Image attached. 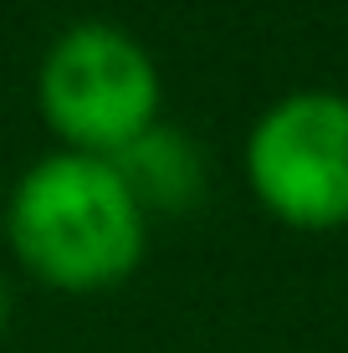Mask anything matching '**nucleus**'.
I'll return each mask as SVG.
<instances>
[{
	"mask_svg": "<svg viewBox=\"0 0 348 353\" xmlns=\"http://www.w3.org/2000/svg\"><path fill=\"white\" fill-rule=\"evenodd\" d=\"M6 236L36 282L62 292H103L134 276L143 261L149 215L128 194L113 159L57 149L16 179Z\"/></svg>",
	"mask_w": 348,
	"mask_h": 353,
	"instance_id": "nucleus-1",
	"label": "nucleus"
},
{
	"mask_svg": "<svg viewBox=\"0 0 348 353\" xmlns=\"http://www.w3.org/2000/svg\"><path fill=\"white\" fill-rule=\"evenodd\" d=\"M6 318H10V287H6V276H0V327H6Z\"/></svg>",
	"mask_w": 348,
	"mask_h": 353,
	"instance_id": "nucleus-5",
	"label": "nucleus"
},
{
	"mask_svg": "<svg viewBox=\"0 0 348 353\" xmlns=\"http://www.w3.org/2000/svg\"><path fill=\"white\" fill-rule=\"evenodd\" d=\"M36 97L67 149L113 159L159 123L164 82L139 36L113 21H77L46 46L36 67Z\"/></svg>",
	"mask_w": 348,
	"mask_h": 353,
	"instance_id": "nucleus-2",
	"label": "nucleus"
},
{
	"mask_svg": "<svg viewBox=\"0 0 348 353\" xmlns=\"http://www.w3.org/2000/svg\"><path fill=\"white\" fill-rule=\"evenodd\" d=\"M113 169L123 174L143 215H185L205 200V185H210L205 149L164 118L154 128H143L128 149H118Z\"/></svg>",
	"mask_w": 348,
	"mask_h": 353,
	"instance_id": "nucleus-4",
	"label": "nucleus"
},
{
	"mask_svg": "<svg viewBox=\"0 0 348 353\" xmlns=\"http://www.w3.org/2000/svg\"><path fill=\"white\" fill-rule=\"evenodd\" d=\"M251 194L292 230L348 225V97L287 92L246 133Z\"/></svg>",
	"mask_w": 348,
	"mask_h": 353,
	"instance_id": "nucleus-3",
	"label": "nucleus"
}]
</instances>
